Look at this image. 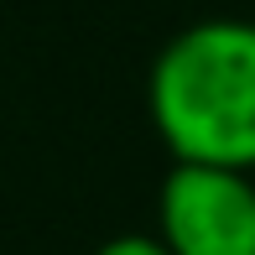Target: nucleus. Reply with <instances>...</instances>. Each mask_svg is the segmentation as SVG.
<instances>
[{
    "label": "nucleus",
    "mask_w": 255,
    "mask_h": 255,
    "mask_svg": "<svg viewBox=\"0 0 255 255\" xmlns=\"http://www.w3.org/2000/svg\"><path fill=\"white\" fill-rule=\"evenodd\" d=\"M151 120L177 161L255 172V21H198L161 47Z\"/></svg>",
    "instance_id": "nucleus-1"
},
{
    "label": "nucleus",
    "mask_w": 255,
    "mask_h": 255,
    "mask_svg": "<svg viewBox=\"0 0 255 255\" xmlns=\"http://www.w3.org/2000/svg\"><path fill=\"white\" fill-rule=\"evenodd\" d=\"M161 245L172 255H255V182L250 172L177 161L161 182Z\"/></svg>",
    "instance_id": "nucleus-2"
},
{
    "label": "nucleus",
    "mask_w": 255,
    "mask_h": 255,
    "mask_svg": "<svg viewBox=\"0 0 255 255\" xmlns=\"http://www.w3.org/2000/svg\"><path fill=\"white\" fill-rule=\"evenodd\" d=\"M99 255H172L156 235H120L110 245H99Z\"/></svg>",
    "instance_id": "nucleus-3"
}]
</instances>
